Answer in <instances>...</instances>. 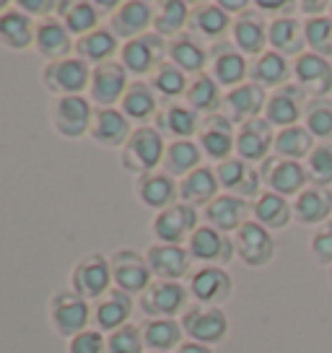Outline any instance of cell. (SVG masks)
Segmentation results:
<instances>
[{
	"label": "cell",
	"instance_id": "cell-23",
	"mask_svg": "<svg viewBox=\"0 0 332 353\" xmlns=\"http://www.w3.org/2000/svg\"><path fill=\"white\" fill-rule=\"evenodd\" d=\"M267 39L276 47L278 55H304V47H307V37H304V26L291 16L276 19L267 29Z\"/></svg>",
	"mask_w": 332,
	"mask_h": 353
},
{
	"label": "cell",
	"instance_id": "cell-13",
	"mask_svg": "<svg viewBox=\"0 0 332 353\" xmlns=\"http://www.w3.org/2000/svg\"><path fill=\"white\" fill-rule=\"evenodd\" d=\"M234 250L236 244L221 232H216L213 226H200L189 236V257L203 263H229L234 257Z\"/></svg>",
	"mask_w": 332,
	"mask_h": 353
},
{
	"label": "cell",
	"instance_id": "cell-30",
	"mask_svg": "<svg viewBox=\"0 0 332 353\" xmlns=\"http://www.w3.org/2000/svg\"><path fill=\"white\" fill-rule=\"evenodd\" d=\"M255 219L265 229H286L288 221H291V205L283 195L262 192L255 203Z\"/></svg>",
	"mask_w": 332,
	"mask_h": 353
},
{
	"label": "cell",
	"instance_id": "cell-31",
	"mask_svg": "<svg viewBox=\"0 0 332 353\" xmlns=\"http://www.w3.org/2000/svg\"><path fill=\"white\" fill-rule=\"evenodd\" d=\"M151 23V6L148 3H125L112 19V32L120 37H138Z\"/></svg>",
	"mask_w": 332,
	"mask_h": 353
},
{
	"label": "cell",
	"instance_id": "cell-56",
	"mask_svg": "<svg viewBox=\"0 0 332 353\" xmlns=\"http://www.w3.org/2000/svg\"><path fill=\"white\" fill-rule=\"evenodd\" d=\"M179 353H211V348L203 343H185V345H179Z\"/></svg>",
	"mask_w": 332,
	"mask_h": 353
},
{
	"label": "cell",
	"instance_id": "cell-19",
	"mask_svg": "<svg viewBox=\"0 0 332 353\" xmlns=\"http://www.w3.org/2000/svg\"><path fill=\"white\" fill-rule=\"evenodd\" d=\"M234 122L226 117V114H211L205 120V130L200 135V145L203 151L211 156V159H229V154L234 151V130H231Z\"/></svg>",
	"mask_w": 332,
	"mask_h": 353
},
{
	"label": "cell",
	"instance_id": "cell-29",
	"mask_svg": "<svg viewBox=\"0 0 332 353\" xmlns=\"http://www.w3.org/2000/svg\"><path fill=\"white\" fill-rule=\"evenodd\" d=\"M127 120L122 117L120 112L114 110H101L96 114V122H94V138L96 143L110 145V148H117V145H127Z\"/></svg>",
	"mask_w": 332,
	"mask_h": 353
},
{
	"label": "cell",
	"instance_id": "cell-38",
	"mask_svg": "<svg viewBox=\"0 0 332 353\" xmlns=\"http://www.w3.org/2000/svg\"><path fill=\"white\" fill-rule=\"evenodd\" d=\"M169 174H192L200 164V148L189 141H177L166 148V159H164Z\"/></svg>",
	"mask_w": 332,
	"mask_h": 353
},
{
	"label": "cell",
	"instance_id": "cell-5",
	"mask_svg": "<svg viewBox=\"0 0 332 353\" xmlns=\"http://www.w3.org/2000/svg\"><path fill=\"white\" fill-rule=\"evenodd\" d=\"M236 252L242 257L247 265H252V268H262L273 260V254H276V242H273V236L267 232L265 226H260L257 221H247L242 229L236 232Z\"/></svg>",
	"mask_w": 332,
	"mask_h": 353
},
{
	"label": "cell",
	"instance_id": "cell-26",
	"mask_svg": "<svg viewBox=\"0 0 332 353\" xmlns=\"http://www.w3.org/2000/svg\"><path fill=\"white\" fill-rule=\"evenodd\" d=\"M216 190H218V176L213 174L211 169L200 166L192 174H187L179 192H182V200L187 205H211L216 200Z\"/></svg>",
	"mask_w": 332,
	"mask_h": 353
},
{
	"label": "cell",
	"instance_id": "cell-4",
	"mask_svg": "<svg viewBox=\"0 0 332 353\" xmlns=\"http://www.w3.org/2000/svg\"><path fill=\"white\" fill-rule=\"evenodd\" d=\"M301 110H307V91L299 83H286L267 99L265 120L286 130L301 120Z\"/></svg>",
	"mask_w": 332,
	"mask_h": 353
},
{
	"label": "cell",
	"instance_id": "cell-50",
	"mask_svg": "<svg viewBox=\"0 0 332 353\" xmlns=\"http://www.w3.org/2000/svg\"><path fill=\"white\" fill-rule=\"evenodd\" d=\"M187 21V6L185 3H164V13L156 21V34L166 37V34L179 32Z\"/></svg>",
	"mask_w": 332,
	"mask_h": 353
},
{
	"label": "cell",
	"instance_id": "cell-22",
	"mask_svg": "<svg viewBox=\"0 0 332 353\" xmlns=\"http://www.w3.org/2000/svg\"><path fill=\"white\" fill-rule=\"evenodd\" d=\"M125 68L117 63H101L91 73V97L99 104H114L125 91Z\"/></svg>",
	"mask_w": 332,
	"mask_h": 353
},
{
	"label": "cell",
	"instance_id": "cell-7",
	"mask_svg": "<svg viewBox=\"0 0 332 353\" xmlns=\"http://www.w3.org/2000/svg\"><path fill=\"white\" fill-rule=\"evenodd\" d=\"M276 145V135H273V125L265 117H255V120L244 122L236 135V151L242 156V161H262L267 159V151Z\"/></svg>",
	"mask_w": 332,
	"mask_h": 353
},
{
	"label": "cell",
	"instance_id": "cell-1",
	"mask_svg": "<svg viewBox=\"0 0 332 353\" xmlns=\"http://www.w3.org/2000/svg\"><path fill=\"white\" fill-rule=\"evenodd\" d=\"M164 156V141L158 130L154 128H138L130 135V141L125 145V156H122V164L130 172H148L154 169Z\"/></svg>",
	"mask_w": 332,
	"mask_h": 353
},
{
	"label": "cell",
	"instance_id": "cell-47",
	"mask_svg": "<svg viewBox=\"0 0 332 353\" xmlns=\"http://www.w3.org/2000/svg\"><path fill=\"white\" fill-rule=\"evenodd\" d=\"M307 174L314 188H330L332 185V143H322L311 151L307 161Z\"/></svg>",
	"mask_w": 332,
	"mask_h": 353
},
{
	"label": "cell",
	"instance_id": "cell-12",
	"mask_svg": "<svg viewBox=\"0 0 332 353\" xmlns=\"http://www.w3.org/2000/svg\"><path fill=\"white\" fill-rule=\"evenodd\" d=\"M187 307V291L179 283H151L141 299V309L154 317H172Z\"/></svg>",
	"mask_w": 332,
	"mask_h": 353
},
{
	"label": "cell",
	"instance_id": "cell-6",
	"mask_svg": "<svg viewBox=\"0 0 332 353\" xmlns=\"http://www.w3.org/2000/svg\"><path fill=\"white\" fill-rule=\"evenodd\" d=\"M293 73H296L299 86L309 94L311 99H324V97L332 91V65H330V60L314 55V52H304L301 57H296Z\"/></svg>",
	"mask_w": 332,
	"mask_h": 353
},
{
	"label": "cell",
	"instance_id": "cell-35",
	"mask_svg": "<svg viewBox=\"0 0 332 353\" xmlns=\"http://www.w3.org/2000/svg\"><path fill=\"white\" fill-rule=\"evenodd\" d=\"M130 312H133L130 296L125 291H112L110 296L99 304V309H96V320H99L104 330H114V327H120L122 322L130 317Z\"/></svg>",
	"mask_w": 332,
	"mask_h": 353
},
{
	"label": "cell",
	"instance_id": "cell-53",
	"mask_svg": "<svg viewBox=\"0 0 332 353\" xmlns=\"http://www.w3.org/2000/svg\"><path fill=\"white\" fill-rule=\"evenodd\" d=\"M311 252L320 263H332V221L322 223V229L311 236Z\"/></svg>",
	"mask_w": 332,
	"mask_h": 353
},
{
	"label": "cell",
	"instance_id": "cell-41",
	"mask_svg": "<svg viewBox=\"0 0 332 353\" xmlns=\"http://www.w3.org/2000/svg\"><path fill=\"white\" fill-rule=\"evenodd\" d=\"M179 338H182V327L174 320L148 322L143 330L145 345L154 348V351H169V348H174V345H179Z\"/></svg>",
	"mask_w": 332,
	"mask_h": 353
},
{
	"label": "cell",
	"instance_id": "cell-57",
	"mask_svg": "<svg viewBox=\"0 0 332 353\" xmlns=\"http://www.w3.org/2000/svg\"><path fill=\"white\" fill-rule=\"evenodd\" d=\"M260 11H283V8H293L291 3H257Z\"/></svg>",
	"mask_w": 332,
	"mask_h": 353
},
{
	"label": "cell",
	"instance_id": "cell-36",
	"mask_svg": "<svg viewBox=\"0 0 332 353\" xmlns=\"http://www.w3.org/2000/svg\"><path fill=\"white\" fill-rule=\"evenodd\" d=\"M138 192H141V200L151 208H164L169 205L174 195H177V188L174 182L166 174H154V176H143L141 185H138Z\"/></svg>",
	"mask_w": 332,
	"mask_h": 353
},
{
	"label": "cell",
	"instance_id": "cell-37",
	"mask_svg": "<svg viewBox=\"0 0 332 353\" xmlns=\"http://www.w3.org/2000/svg\"><path fill=\"white\" fill-rule=\"evenodd\" d=\"M304 120H307V130L311 132V138L332 141V101L330 99L307 101Z\"/></svg>",
	"mask_w": 332,
	"mask_h": 353
},
{
	"label": "cell",
	"instance_id": "cell-32",
	"mask_svg": "<svg viewBox=\"0 0 332 353\" xmlns=\"http://www.w3.org/2000/svg\"><path fill=\"white\" fill-rule=\"evenodd\" d=\"M273 148H276L278 156L296 161V159L311 156V151H314V138H311V132L307 130V128L293 125V128H286V130L278 132Z\"/></svg>",
	"mask_w": 332,
	"mask_h": 353
},
{
	"label": "cell",
	"instance_id": "cell-60",
	"mask_svg": "<svg viewBox=\"0 0 332 353\" xmlns=\"http://www.w3.org/2000/svg\"><path fill=\"white\" fill-rule=\"evenodd\" d=\"M330 11H332V6H330ZM330 19H332V13H330Z\"/></svg>",
	"mask_w": 332,
	"mask_h": 353
},
{
	"label": "cell",
	"instance_id": "cell-46",
	"mask_svg": "<svg viewBox=\"0 0 332 353\" xmlns=\"http://www.w3.org/2000/svg\"><path fill=\"white\" fill-rule=\"evenodd\" d=\"M114 50H117V39H114V34L104 32V29H101V32H91L78 39V52L83 55V60L101 63V60H107Z\"/></svg>",
	"mask_w": 332,
	"mask_h": 353
},
{
	"label": "cell",
	"instance_id": "cell-33",
	"mask_svg": "<svg viewBox=\"0 0 332 353\" xmlns=\"http://www.w3.org/2000/svg\"><path fill=\"white\" fill-rule=\"evenodd\" d=\"M288 78V63L283 55L278 52H265L257 57V63L252 65V81L262 88L273 86H286Z\"/></svg>",
	"mask_w": 332,
	"mask_h": 353
},
{
	"label": "cell",
	"instance_id": "cell-28",
	"mask_svg": "<svg viewBox=\"0 0 332 353\" xmlns=\"http://www.w3.org/2000/svg\"><path fill=\"white\" fill-rule=\"evenodd\" d=\"M234 42L247 55H262L267 42L262 19L257 13H242L239 21L234 23Z\"/></svg>",
	"mask_w": 332,
	"mask_h": 353
},
{
	"label": "cell",
	"instance_id": "cell-20",
	"mask_svg": "<svg viewBox=\"0 0 332 353\" xmlns=\"http://www.w3.org/2000/svg\"><path fill=\"white\" fill-rule=\"evenodd\" d=\"M110 286V263L104 257H89L76 268L73 288L83 299H96Z\"/></svg>",
	"mask_w": 332,
	"mask_h": 353
},
{
	"label": "cell",
	"instance_id": "cell-16",
	"mask_svg": "<svg viewBox=\"0 0 332 353\" xmlns=\"http://www.w3.org/2000/svg\"><path fill=\"white\" fill-rule=\"evenodd\" d=\"M247 213H249L247 200L236 195H221L205 208V221L216 232H239L247 223Z\"/></svg>",
	"mask_w": 332,
	"mask_h": 353
},
{
	"label": "cell",
	"instance_id": "cell-59",
	"mask_svg": "<svg viewBox=\"0 0 332 353\" xmlns=\"http://www.w3.org/2000/svg\"><path fill=\"white\" fill-rule=\"evenodd\" d=\"M218 6H221L223 11H244V8H247L244 0H239V3H236V0H234V3H218Z\"/></svg>",
	"mask_w": 332,
	"mask_h": 353
},
{
	"label": "cell",
	"instance_id": "cell-34",
	"mask_svg": "<svg viewBox=\"0 0 332 353\" xmlns=\"http://www.w3.org/2000/svg\"><path fill=\"white\" fill-rule=\"evenodd\" d=\"M169 55H172L174 65H177L182 73H200L203 65H205V57H208L205 55V50H203L192 37H187V34L172 42Z\"/></svg>",
	"mask_w": 332,
	"mask_h": 353
},
{
	"label": "cell",
	"instance_id": "cell-2",
	"mask_svg": "<svg viewBox=\"0 0 332 353\" xmlns=\"http://www.w3.org/2000/svg\"><path fill=\"white\" fill-rule=\"evenodd\" d=\"M260 176L276 195H283V198L286 195H301L304 185L309 182L307 166H301L299 161H291V159H265Z\"/></svg>",
	"mask_w": 332,
	"mask_h": 353
},
{
	"label": "cell",
	"instance_id": "cell-43",
	"mask_svg": "<svg viewBox=\"0 0 332 353\" xmlns=\"http://www.w3.org/2000/svg\"><path fill=\"white\" fill-rule=\"evenodd\" d=\"M0 39L8 47H29L32 42V23L21 13H3L0 16Z\"/></svg>",
	"mask_w": 332,
	"mask_h": 353
},
{
	"label": "cell",
	"instance_id": "cell-3",
	"mask_svg": "<svg viewBox=\"0 0 332 353\" xmlns=\"http://www.w3.org/2000/svg\"><path fill=\"white\" fill-rule=\"evenodd\" d=\"M182 325L189 332V338H195V343H221L229 330L226 314L218 307H208V304H195L185 309Z\"/></svg>",
	"mask_w": 332,
	"mask_h": 353
},
{
	"label": "cell",
	"instance_id": "cell-9",
	"mask_svg": "<svg viewBox=\"0 0 332 353\" xmlns=\"http://www.w3.org/2000/svg\"><path fill=\"white\" fill-rule=\"evenodd\" d=\"M161 55H164V37L145 34V37H138V39L125 44L122 68L127 73H133V76H145V73L154 70V65L161 60Z\"/></svg>",
	"mask_w": 332,
	"mask_h": 353
},
{
	"label": "cell",
	"instance_id": "cell-24",
	"mask_svg": "<svg viewBox=\"0 0 332 353\" xmlns=\"http://www.w3.org/2000/svg\"><path fill=\"white\" fill-rule=\"evenodd\" d=\"M332 213V192L327 188H309L304 190L299 198H296V205H293V216L299 223H322L327 221Z\"/></svg>",
	"mask_w": 332,
	"mask_h": 353
},
{
	"label": "cell",
	"instance_id": "cell-11",
	"mask_svg": "<svg viewBox=\"0 0 332 353\" xmlns=\"http://www.w3.org/2000/svg\"><path fill=\"white\" fill-rule=\"evenodd\" d=\"M112 276L125 294L148 291V286H151V268L145 265V260L138 252L114 254L112 257Z\"/></svg>",
	"mask_w": 332,
	"mask_h": 353
},
{
	"label": "cell",
	"instance_id": "cell-15",
	"mask_svg": "<svg viewBox=\"0 0 332 353\" xmlns=\"http://www.w3.org/2000/svg\"><path fill=\"white\" fill-rule=\"evenodd\" d=\"M89 68L83 60H73V57H65V60H57L45 70V81L47 86L57 91V94H68L73 97L78 91H83V86L89 83Z\"/></svg>",
	"mask_w": 332,
	"mask_h": 353
},
{
	"label": "cell",
	"instance_id": "cell-42",
	"mask_svg": "<svg viewBox=\"0 0 332 353\" xmlns=\"http://www.w3.org/2000/svg\"><path fill=\"white\" fill-rule=\"evenodd\" d=\"M158 128L166 130L169 135L189 138L192 132L198 130V114H195V110H187V107H169L158 117Z\"/></svg>",
	"mask_w": 332,
	"mask_h": 353
},
{
	"label": "cell",
	"instance_id": "cell-27",
	"mask_svg": "<svg viewBox=\"0 0 332 353\" xmlns=\"http://www.w3.org/2000/svg\"><path fill=\"white\" fill-rule=\"evenodd\" d=\"M213 76H216V83L221 86H242L244 76H247V60L244 55H239L236 50H231L229 44L218 47L213 52Z\"/></svg>",
	"mask_w": 332,
	"mask_h": 353
},
{
	"label": "cell",
	"instance_id": "cell-49",
	"mask_svg": "<svg viewBox=\"0 0 332 353\" xmlns=\"http://www.w3.org/2000/svg\"><path fill=\"white\" fill-rule=\"evenodd\" d=\"M65 21L70 32L89 34L96 26V21H99V13H96V8L91 3H73L70 11L65 13Z\"/></svg>",
	"mask_w": 332,
	"mask_h": 353
},
{
	"label": "cell",
	"instance_id": "cell-25",
	"mask_svg": "<svg viewBox=\"0 0 332 353\" xmlns=\"http://www.w3.org/2000/svg\"><path fill=\"white\" fill-rule=\"evenodd\" d=\"M52 317H55L57 330L63 332V335H76V332L81 335L83 325L89 320V304H86V299L63 294V296L55 299Z\"/></svg>",
	"mask_w": 332,
	"mask_h": 353
},
{
	"label": "cell",
	"instance_id": "cell-10",
	"mask_svg": "<svg viewBox=\"0 0 332 353\" xmlns=\"http://www.w3.org/2000/svg\"><path fill=\"white\" fill-rule=\"evenodd\" d=\"M216 176H218V185H223L231 195H236V198H242V200L257 198V192H260V179H262L260 172H255V169L247 164V161H242V159H226V161H221Z\"/></svg>",
	"mask_w": 332,
	"mask_h": 353
},
{
	"label": "cell",
	"instance_id": "cell-21",
	"mask_svg": "<svg viewBox=\"0 0 332 353\" xmlns=\"http://www.w3.org/2000/svg\"><path fill=\"white\" fill-rule=\"evenodd\" d=\"M148 268L166 281H177L187 273L189 254L179 244H156L148 250Z\"/></svg>",
	"mask_w": 332,
	"mask_h": 353
},
{
	"label": "cell",
	"instance_id": "cell-48",
	"mask_svg": "<svg viewBox=\"0 0 332 353\" xmlns=\"http://www.w3.org/2000/svg\"><path fill=\"white\" fill-rule=\"evenodd\" d=\"M195 29L205 37H221L226 29H229V16L221 6H203L198 13H195Z\"/></svg>",
	"mask_w": 332,
	"mask_h": 353
},
{
	"label": "cell",
	"instance_id": "cell-14",
	"mask_svg": "<svg viewBox=\"0 0 332 353\" xmlns=\"http://www.w3.org/2000/svg\"><path fill=\"white\" fill-rule=\"evenodd\" d=\"M223 107H226V117L231 122H249L260 117V112L267 107L265 101V91L257 83H242L229 91V97L223 99Z\"/></svg>",
	"mask_w": 332,
	"mask_h": 353
},
{
	"label": "cell",
	"instance_id": "cell-45",
	"mask_svg": "<svg viewBox=\"0 0 332 353\" xmlns=\"http://www.w3.org/2000/svg\"><path fill=\"white\" fill-rule=\"evenodd\" d=\"M125 114L133 117V120H145L156 112V99L151 94V88L145 83H133V86L125 91V99H122Z\"/></svg>",
	"mask_w": 332,
	"mask_h": 353
},
{
	"label": "cell",
	"instance_id": "cell-40",
	"mask_svg": "<svg viewBox=\"0 0 332 353\" xmlns=\"http://www.w3.org/2000/svg\"><path fill=\"white\" fill-rule=\"evenodd\" d=\"M37 47L47 57H63L70 50V37H68V32L57 21H45L37 29Z\"/></svg>",
	"mask_w": 332,
	"mask_h": 353
},
{
	"label": "cell",
	"instance_id": "cell-58",
	"mask_svg": "<svg viewBox=\"0 0 332 353\" xmlns=\"http://www.w3.org/2000/svg\"><path fill=\"white\" fill-rule=\"evenodd\" d=\"M23 11H50L52 3H21Z\"/></svg>",
	"mask_w": 332,
	"mask_h": 353
},
{
	"label": "cell",
	"instance_id": "cell-61",
	"mask_svg": "<svg viewBox=\"0 0 332 353\" xmlns=\"http://www.w3.org/2000/svg\"><path fill=\"white\" fill-rule=\"evenodd\" d=\"M330 276H332V273H330Z\"/></svg>",
	"mask_w": 332,
	"mask_h": 353
},
{
	"label": "cell",
	"instance_id": "cell-52",
	"mask_svg": "<svg viewBox=\"0 0 332 353\" xmlns=\"http://www.w3.org/2000/svg\"><path fill=\"white\" fill-rule=\"evenodd\" d=\"M110 353H141L143 351V338H141V330L133 327V325H125L114 332L107 343Z\"/></svg>",
	"mask_w": 332,
	"mask_h": 353
},
{
	"label": "cell",
	"instance_id": "cell-51",
	"mask_svg": "<svg viewBox=\"0 0 332 353\" xmlns=\"http://www.w3.org/2000/svg\"><path fill=\"white\" fill-rule=\"evenodd\" d=\"M154 86L164 97H179L185 91V73L177 65H161L154 76Z\"/></svg>",
	"mask_w": 332,
	"mask_h": 353
},
{
	"label": "cell",
	"instance_id": "cell-39",
	"mask_svg": "<svg viewBox=\"0 0 332 353\" xmlns=\"http://www.w3.org/2000/svg\"><path fill=\"white\" fill-rule=\"evenodd\" d=\"M304 37L307 44L314 50V55L320 57H332V19L330 16H309L304 21Z\"/></svg>",
	"mask_w": 332,
	"mask_h": 353
},
{
	"label": "cell",
	"instance_id": "cell-8",
	"mask_svg": "<svg viewBox=\"0 0 332 353\" xmlns=\"http://www.w3.org/2000/svg\"><path fill=\"white\" fill-rule=\"evenodd\" d=\"M189 232H198V213L192 205L182 203V205H169L161 210L154 221V234L164 244L182 242Z\"/></svg>",
	"mask_w": 332,
	"mask_h": 353
},
{
	"label": "cell",
	"instance_id": "cell-55",
	"mask_svg": "<svg viewBox=\"0 0 332 353\" xmlns=\"http://www.w3.org/2000/svg\"><path fill=\"white\" fill-rule=\"evenodd\" d=\"M324 8H327V3H324V0H304V3H301V11L314 13V19H317V16H322V13H324Z\"/></svg>",
	"mask_w": 332,
	"mask_h": 353
},
{
	"label": "cell",
	"instance_id": "cell-18",
	"mask_svg": "<svg viewBox=\"0 0 332 353\" xmlns=\"http://www.w3.org/2000/svg\"><path fill=\"white\" fill-rule=\"evenodd\" d=\"M189 288L200 304H221L231 296V278L221 268H203L192 276Z\"/></svg>",
	"mask_w": 332,
	"mask_h": 353
},
{
	"label": "cell",
	"instance_id": "cell-17",
	"mask_svg": "<svg viewBox=\"0 0 332 353\" xmlns=\"http://www.w3.org/2000/svg\"><path fill=\"white\" fill-rule=\"evenodd\" d=\"M91 120V107L83 97H63L55 104V128L65 138H81Z\"/></svg>",
	"mask_w": 332,
	"mask_h": 353
},
{
	"label": "cell",
	"instance_id": "cell-54",
	"mask_svg": "<svg viewBox=\"0 0 332 353\" xmlns=\"http://www.w3.org/2000/svg\"><path fill=\"white\" fill-rule=\"evenodd\" d=\"M70 353H104V338L94 330H83L73 338Z\"/></svg>",
	"mask_w": 332,
	"mask_h": 353
},
{
	"label": "cell",
	"instance_id": "cell-44",
	"mask_svg": "<svg viewBox=\"0 0 332 353\" xmlns=\"http://www.w3.org/2000/svg\"><path fill=\"white\" fill-rule=\"evenodd\" d=\"M187 101L192 110L198 112H213L221 104V94H218V83L211 76H198L195 83L187 88Z\"/></svg>",
	"mask_w": 332,
	"mask_h": 353
}]
</instances>
